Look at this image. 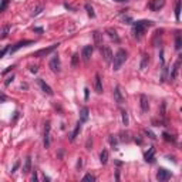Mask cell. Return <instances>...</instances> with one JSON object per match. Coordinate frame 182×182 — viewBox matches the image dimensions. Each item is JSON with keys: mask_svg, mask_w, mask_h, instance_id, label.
I'll use <instances>...</instances> for the list:
<instances>
[{"mask_svg": "<svg viewBox=\"0 0 182 182\" xmlns=\"http://www.w3.org/2000/svg\"><path fill=\"white\" fill-rule=\"evenodd\" d=\"M164 6H165V0H151L149 4H148V7L152 11H159Z\"/></svg>", "mask_w": 182, "mask_h": 182, "instance_id": "obj_8", "label": "cell"}, {"mask_svg": "<svg viewBox=\"0 0 182 182\" xmlns=\"http://www.w3.org/2000/svg\"><path fill=\"white\" fill-rule=\"evenodd\" d=\"M30 44H34V41L33 40H23V41H19V43H16L13 47H10V54H13V53H16L17 50H20L21 47H26V46H30Z\"/></svg>", "mask_w": 182, "mask_h": 182, "instance_id": "obj_6", "label": "cell"}, {"mask_svg": "<svg viewBox=\"0 0 182 182\" xmlns=\"http://www.w3.org/2000/svg\"><path fill=\"white\" fill-rule=\"evenodd\" d=\"M162 137H164L167 141H172V142H175V138H172V137H171L169 134H167V132H164V135H162Z\"/></svg>", "mask_w": 182, "mask_h": 182, "instance_id": "obj_37", "label": "cell"}, {"mask_svg": "<svg viewBox=\"0 0 182 182\" xmlns=\"http://www.w3.org/2000/svg\"><path fill=\"white\" fill-rule=\"evenodd\" d=\"M43 10H44V6H43V4H38V6H37L36 9L33 10L32 16H33V17H36V16H38V14H40V13H41Z\"/></svg>", "mask_w": 182, "mask_h": 182, "instance_id": "obj_27", "label": "cell"}, {"mask_svg": "<svg viewBox=\"0 0 182 182\" xmlns=\"http://www.w3.org/2000/svg\"><path fill=\"white\" fill-rule=\"evenodd\" d=\"M9 50H10L9 47H4V48H1V50H0V58H3V57H4V54H6Z\"/></svg>", "mask_w": 182, "mask_h": 182, "instance_id": "obj_39", "label": "cell"}, {"mask_svg": "<svg viewBox=\"0 0 182 182\" xmlns=\"http://www.w3.org/2000/svg\"><path fill=\"white\" fill-rule=\"evenodd\" d=\"M50 122H46L44 125V148H48L50 146Z\"/></svg>", "mask_w": 182, "mask_h": 182, "instance_id": "obj_12", "label": "cell"}, {"mask_svg": "<svg viewBox=\"0 0 182 182\" xmlns=\"http://www.w3.org/2000/svg\"><path fill=\"white\" fill-rule=\"evenodd\" d=\"M32 179H33V181H37V172H36V171L33 172V177H32Z\"/></svg>", "mask_w": 182, "mask_h": 182, "instance_id": "obj_48", "label": "cell"}, {"mask_svg": "<svg viewBox=\"0 0 182 182\" xmlns=\"http://www.w3.org/2000/svg\"><path fill=\"white\" fill-rule=\"evenodd\" d=\"M58 46H60V44L57 43V44H53V46H50V47H47V48H41V50H38L36 53H33L32 57H46V56H48L50 53H53Z\"/></svg>", "mask_w": 182, "mask_h": 182, "instance_id": "obj_3", "label": "cell"}, {"mask_svg": "<svg viewBox=\"0 0 182 182\" xmlns=\"http://www.w3.org/2000/svg\"><path fill=\"white\" fill-rule=\"evenodd\" d=\"M181 57L182 56H179V58H178V61L175 63V66H174V69H172V73H171V80H175L177 78V75H178V70H179V66H181Z\"/></svg>", "mask_w": 182, "mask_h": 182, "instance_id": "obj_18", "label": "cell"}, {"mask_svg": "<svg viewBox=\"0 0 182 182\" xmlns=\"http://www.w3.org/2000/svg\"><path fill=\"white\" fill-rule=\"evenodd\" d=\"M10 30H11V26H10V24H6V26L1 29V32H0V38H6V37L9 36Z\"/></svg>", "mask_w": 182, "mask_h": 182, "instance_id": "obj_22", "label": "cell"}, {"mask_svg": "<svg viewBox=\"0 0 182 182\" xmlns=\"http://www.w3.org/2000/svg\"><path fill=\"white\" fill-rule=\"evenodd\" d=\"M93 51H94V47H93V46H85V47L83 48V51H81L83 60H84V61H90V58H91V56H93Z\"/></svg>", "mask_w": 182, "mask_h": 182, "instance_id": "obj_9", "label": "cell"}, {"mask_svg": "<svg viewBox=\"0 0 182 182\" xmlns=\"http://www.w3.org/2000/svg\"><path fill=\"white\" fill-rule=\"evenodd\" d=\"M81 165H83V159L80 158V159H78V162H77V168H81Z\"/></svg>", "mask_w": 182, "mask_h": 182, "instance_id": "obj_46", "label": "cell"}, {"mask_svg": "<svg viewBox=\"0 0 182 182\" xmlns=\"http://www.w3.org/2000/svg\"><path fill=\"white\" fill-rule=\"evenodd\" d=\"M114 100H115V103H117L118 105H121V104L124 103V100H125V97H124V94H122L120 85H115V88H114Z\"/></svg>", "mask_w": 182, "mask_h": 182, "instance_id": "obj_7", "label": "cell"}, {"mask_svg": "<svg viewBox=\"0 0 182 182\" xmlns=\"http://www.w3.org/2000/svg\"><path fill=\"white\" fill-rule=\"evenodd\" d=\"M94 90L97 94H103V81H101V75L95 74V80H94Z\"/></svg>", "mask_w": 182, "mask_h": 182, "instance_id": "obj_13", "label": "cell"}, {"mask_svg": "<svg viewBox=\"0 0 182 182\" xmlns=\"http://www.w3.org/2000/svg\"><path fill=\"white\" fill-rule=\"evenodd\" d=\"M100 161H101L103 165H105V164L108 162V151H107V149H103V151H101V154H100Z\"/></svg>", "mask_w": 182, "mask_h": 182, "instance_id": "obj_21", "label": "cell"}, {"mask_svg": "<svg viewBox=\"0 0 182 182\" xmlns=\"http://www.w3.org/2000/svg\"><path fill=\"white\" fill-rule=\"evenodd\" d=\"M115 1H118V3H124V1H128V0H115Z\"/></svg>", "mask_w": 182, "mask_h": 182, "instance_id": "obj_50", "label": "cell"}, {"mask_svg": "<svg viewBox=\"0 0 182 182\" xmlns=\"http://www.w3.org/2000/svg\"><path fill=\"white\" fill-rule=\"evenodd\" d=\"M144 132H145V135H148V137H149L151 140H156V137H155V134H154V132H151L149 130H145Z\"/></svg>", "mask_w": 182, "mask_h": 182, "instance_id": "obj_36", "label": "cell"}, {"mask_svg": "<svg viewBox=\"0 0 182 182\" xmlns=\"http://www.w3.org/2000/svg\"><path fill=\"white\" fill-rule=\"evenodd\" d=\"M64 7H66V9H69V10H73V11H75V9H74V7H71L70 4H67V3H64Z\"/></svg>", "mask_w": 182, "mask_h": 182, "instance_id": "obj_45", "label": "cell"}, {"mask_svg": "<svg viewBox=\"0 0 182 182\" xmlns=\"http://www.w3.org/2000/svg\"><path fill=\"white\" fill-rule=\"evenodd\" d=\"M140 101H141V103H140V105H141V109H142L144 112H146V111L149 109V101H148V97L142 94V95L140 97Z\"/></svg>", "mask_w": 182, "mask_h": 182, "instance_id": "obj_14", "label": "cell"}, {"mask_svg": "<svg viewBox=\"0 0 182 182\" xmlns=\"http://www.w3.org/2000/svg\"><path fill=\"white\" fill-rule=\"evenodd\" d=\"M131 138H130V134L128 132H121V141L122 142H128Z\"/></svg>", "mask_w": 182, "mask_h": 182, "instance_id": "obj_32", "label": "cell"}, {"mask_svg": "<svg viewBox=\"0 0 182 182\" xmlns=\"http://www.w3.org/2000/svg\"><path fill=\"white\" fill-rule=\"evenodd\" d=\"M37 83H38V85L41 87V90H43V93H46L47 95H53L54 93H53V90H51V87L44 81V80H41V78H38L37 80Z\"/></svg>", "mask_w": 182, "mask_h": 182, "instance_id": "obj_11", "label": "cell"}, {"mask_svg": "<svg viewBox=\"0 0 182 182\" xmlns=\"http://www.w3.org/2000/svg\"><path fill=\"white\" fill-rule=\"evenodd\" d=\"M88 108L87 107H81V109H80V121L81 122H85L87 120H88Z\"/></svg>", "mask_w": 182, "mask_h": 182, "instance_id": "obj_19", "label": "cell"}, {"mask_svg": "<svg viewBox=\"0 0 182 182\" xmlns=\"http://www.w3.org/2000/svg\"><path fill=\"white\" fill-rule=\"evenodd\" d=\"M83 181H95V177L94 175H91V174H87V175H84V178H83Z\"/></svg>", "mask_w": 182, "mask_h": 182, "instance_id": "obj_34", "label": "cell"}, {"mask_svg": "<svg viewBox=\"0 0 182 182\" xmlns=\"http://www.w3.org/2000/svg\"><path fill=\"white\" fill-rule=\"evenodd\" d=\"M13 78H14V75H10V77H7V78H6V81H4V84H6V85H10V83L13 81Z\"/></svg>", "mask_w": 182, "mask_h": 182, "instance_id": "obj_40", "label": "cell"}, {"mask_svg": "<svg viewBox=\"0 0 182 182\" xmlns=\"http://www.w3.org/2000/svg\"><path fill=\"white\" fill-rule=\"evenodd\" d=\"M9 1H10V0H0V13H3V11L7 9Z\"/></svg>", "mask_w": 182, "mask_h": 182, "instance_id": "obj_30", "label": "cell"}, {"mask_svg": "<svg viewBox=\"0 0 182 182\" xmlns=\"http://www.w3.org/2000/svg\"><path fill=\"white\" fill-rule=\"evenodd\" d=\"M50 69H51V71H54V73H58L60 71V67H61V64H60V57H58V54H54L53 57H51V60H50Z\"/></svg>", "mask_w": 182, "mask_h": 182, "instance_id": "obj_4", "label": "cell"}, {"mask_svg": "<svg viewBox=\"0 0 182 182\" xmlns=\"http://www.w3.org/2000/svg\"><path fill=\"white\" fill-rule=\"evenodd\" d=\"M182 47V37L181 34H177V38H175V48L177 50H181Z\"/></svg>", "mask_w": 182, "mask_h": 182, "instance_id": "obj_28", "label": "cell"}, {"mask_svg": "<svg viewBox=\"0 0 182 182\" xmlns=\"http://www.w3.org/2000/svg\"><path fill=\"white\" fill-rule=\"evenodd\" d=\"M148 63H149V56H148V54H144V56H142V60H141V64H140V69H141V70H145Z\"/></svg>", "mask_w": 182, "mask_h": 182, "instance_id": "obj_23", "label": "cell"}, {"mask_svg": "<svg viewBox=\"0 0 182 182\" xmlns=\"http://www.w3.org/2000/svg\"><path fill=\"white\" fill-rule=\"evenodd\" d=\"M145 161L146 162H154L155 161V148L154 146H151L148 149V152L145 154Z\"/></svg>", "mask_w": 182, "mask_h": 182, "instance_id": "obj_15", "label": "cell"}, {"mask_svg": "<svg viewBox=\"0 0 182 182\" xmlns=\"http://www.w3.org/2000/svg\"><path fill=\"white\" fill-rule=\"evenodd\" d=\"M162 33H164V30H156V33H155V37H154V46H158V40L161 38Z\"/></svg>", "mask_w": 182, "mask_h": 182, "instance_id": "obj_29", "label": "cell"}, {"mask_svg": "<svg viewBox=\"0 0 182 182\" xmlns=\"http://www.w3.org/2000/svg\"><path fill=\"white\" fill-rule=\"evenodd\" d=\"M101 50V54H103V57H104V60L107 61V63H111L112 61V51H111V48H109L108 46H104V47H101L100 48Z\"/></svg>", "mask_w": 182, "mask_h": 182, "instance_id": "obj_10", "label": "cell"}, {"mask_svg": "<svg viewBox=\"0 0 182 182\" xmlns=\"http://www.w3.org/2000/svg\"><path fill=\"white\" fill-rule=\"evenodd\" d=\"M88 95H90V90L85 88V90H84V97H85V100H88Z\"/></svg>", "mask_w": 182, "mask_h": 182, "instance_id": "obj_43", "label": "cell"}, {"mask_svg": "<svg viewBox=\"0 0 182 182\" xmlns=\"http://www.w3.org/2000/svg\"><path fill=\"white\" fill-rule=\"evenodd\" d=\"M13 69H14V66H10V67H7V69H6V70H4V71H3V75H4V74H7L9 73V71H11V70H13Z\"/></svg>", "mask_w": 182, "mask_h": 182, "instance_id": "obj_42", "label": "cell"}, {"mask_svg": "<svg viewBox=\"0 0 182 182\" xmlns=\"http://www.w3.org/2000/svg\"><path fill=\"white\" fill-rule=\"evenodd\" d=\"M78 54H73V58H71V67H77L78 64Z\"/></svg>", "mask_w": 182, "mask_h": 182, "instance_id": "obj_33", "label": "cell"}, {"mask_svg": "<svg viewBox=\"0 0 182 182\" xmlns=\"http://www.w3.org/2000/svg\"><path fill=\"white\" fill-rule=\"evenodd\" d=\"M152 26V21L149 20H140V21H135L134 23V30H132V34L135 38H141L142 34L145 33V30L148 27Z\"/></svg>", "mask_w": 182, "mask_h": 182, "instance_id": "obj_1", "label": "cell"}, {"mask_svg": "<svg viewBox=\"0 0 182 182\" xmlns=\"http://www.w3.org/2000/svg\"><path fill=\"white\" fill-rule=\"evenodd\" d=\"M171 177H172L171 171H168V169H165V168H159V169H158V174H156V179H158V181H161V182L168 181Z\"/></svg>", "mask_w": 182, "mask_h": 182, "instance_id": "obj_5", "label": "cell"}, {"mask_svg": "<svg viewBox=\"0 0 182 182\" xmlns=\"http://www.w3.org/2000/svg\"><path fill=\"white\" fill-rule=\"evenodd\" d=\"M81 124H83V122L78 120V122L75 124V128H74V131L71 132V135H70V141H74V140H75V137L78 135V132H80V130H81Z\"/></svg>", "mask_w": 182, "mask_h": 182, "instance_id": "obj_20", "label": "cell"}, {"mask_svg": "<svg viewBox=\"0 0 182 182\" xmlns=\"http://www.w3.org/2000/svg\"><path fill=\"white\" fill-rule=\"evenodd\" d=\"M167 74H168V69L164 67V71H162V77H161V81H165L167 80Z\"/></svg>", "mask_w": 182, "mask_h": 182, "instance_id": "obj_38", "label": "cell"}, {"mask_svg": "<svg viewBox=\"0 0 182 182\" xmlns=\"http://www.w3.org/2000/svg\"><path fill=\"white\" fill-rule=\"evenodd\" d=\"M127 57H128V53L125 50L121 48V50L117 51V54L112 57V69H114V71H118L121 69V66L125 63Z\"/></svg>", "mask_w": 182, "mask_h": 182, "instance_id": "obj_2", "label": "cell"}, {"mask_svg": "<svg viewBox=\"0 0 182 182\" xmlns=\"http://www.w3.org/2000/svg\"><path fill=\"white\" fill-rule=\"evenodd\" d=\"M32 171V158L30 156H27L26 159H24V165H23V174L26 175V174H29Z\"/></svg>", "mask_w": 182, "mask_h": 182, "instance_id": "obj_16", "label": "cell"}, {"mask_svg": "<svg viewBox=\"0 0 182 182\" xmlns=\"http://www.w3.org/2000/svg\"><path fill=\"white\" fill-rule=\"evenodd\" d=\"M30 71H32V73H37V67H36V66L30 67Z\"/></svg>", "mask_w": 182, "mask_h": 182, "instance_id": "obj_47", "label": "cell"}, {"mask_svg": "<svg viewBox=\"0 0 182 182\" xmlns=\"http://www.w3.org/2000/svg\"><path fill=\"white\" fill-rule=\"evenodd\" d=\"M121 114H122V124L127 127V125H128V112H127L125 109H122Z\"/></svg>", "mask_w": 182, "mask_h": 182, "instance_id": "obj_31", "label": "cell"}, {"mask_svg": "<svg viewBox=\"0 0 182 182\" xmlns=\"http://www.w3.org/2000/svg\"><path fill=\"white\" fill-rule=\"evenodd\" d=\"M19 165H20V162H16V164H14V167H13V169H11V172H13V174H14V172L17 171V168H19Z\"/></svg>", "mask_w": 182, "mask_h": 182, "instance_id": "obj_44", "label": "cell"}, {"mask_svg": "<svg viewBox=\"0 0 182 182\" xmlns=\"http://www.w3.org/2000/svg\"><path fill=\"white\" fill-rule=\"evenodd\" d=\"M4 101H7V95L4 93H0V103H4Z\"/></svg>", "mask_w": 182, "mask_h": 182, "instance_id": "obj_41", "label": "cell"}, {"mask_svg": "<svg viewBox=\"0 0 182 182\" xmlns=\"http://www.w3.org/2000/svg\"><path fill=\"white\" fill-rule=\"evenodd\" d=\"M175 19L177 20L181 19V0H177L175 3Z\"/></svg>", "mask_w": 182, "mask_h": 182, "instance_id": "obj_24", "label": "cell"}, {"mask_svg": "<svg viewBox=\"0 0 182 182\" xmlns=\"http://www.w3.org/2000/svg\"><path fill=\"white\" fill-rule=\"evenodd\" d=\"M84 7H85V10H87V14H88L90 17H95V13H94V9H93V6H91L90 3H87V4L84 6Z\"/></svg>", "mask_w": 182, "mask_h": 182, "instance_id": "obj_26", "label": "cell"}, {"mask_svg": "<svg viewBox=\"0 0 182 182\" xmlns=\"http://www.w3.org/2000/svg\"><path fill=\"white\" fill-rule=\"evenodd\" d=\"M34 32H38V33H43V29H41V27H34Z\"/></svg>", "mask_w": 182, "mask_h": 182, "instance_id": "obj_49", "label": "cell"}, {"mask_svg": "<svg viewBox=\"0 0 182 182\" xmlns=\"http://www.w3.org/2000/svg\"><path fill=\"white\" fill-rule=\"evenodd\" d=\"M94 43L98 48L103 47V34L100 32H94Z\"/></svg>", "mask_w": 182, "mask_h": 182, "instance_id": "obj_17", "label": "cell"}, {"mask_svg": "<svg viewBox=\"0 0 182 182\" xmlns=\"http://www.w3.org/2000/svg\"><path fill=\"white\" fill-rule=\"evenodd\" d=\"M107 33H108L109 38H112L114 41H117V43L120 41V37L117 36V32H115V30H112V29H108V30H107Z\"/></svg>", "mask_w": 182, "mask_h": 182, "instance_id": "obj_25", "label": "cell"}, {"mask_svg": "<svg viewBox=\"0 0 182 182\" xmlns=\"http://www.w3.org/2000/svg\"><path fill=\"white\" fill-rule=\"evenodd\" d=\"M109 144L112 145L114 149H117V140L114 138V135H111V137H109Z\"/></svg>", "mask_w": 182, "mask_h": 182, "instance_id": "obj_35", "label": "cell"}]
</instances>
